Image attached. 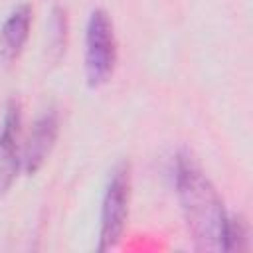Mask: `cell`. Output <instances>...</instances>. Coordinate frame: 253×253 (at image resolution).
I'll use <instances>...</instances> for the list:
<instances>
[{
  "instance_id": "6da1fadb",
  "label": "cell",
  "mask_w": 253,
  "mask_h": 253,
  "mask_svg": "<svg viewBox=\"0 0 253 253\" xmlns=\"http://www.w3.org/2000/svg\"><path fill=\"white\" fill-rule=\"evenodd\" d=\"M174 184L182 215L196 249L221 251L227 221L223 200L211 180L188 152H182L176 158Z\"/></svg>"
},
{
  "instance_id": "7a4b0ae2",
  "label": "cell",
  "mask_w": 253,
  "mask_h": 253,
  "mask_svg": "<svg viewBox=\"0 0 253 253\" xmlns=\"http://www.w3.org/2000/svg\"><path fill=\"white\" fill-rule=\"evenodd\" d=\"M117 65V38L109 14L93 10L85 28V77L89 87L105 85Z\"/></svg>"
},
{
  "instance_id": "3957f363",
  "label": "cell",
  "mask_w": 253,
  "mask_h": 253,
  "mask_svg": "<svg viewBox=\"0 0 253 253\" xmlns=\"http://www.w3.org/2000/svg\"><path fill=\"white\" fill-rule=\"evenodd\" d=\"M130 202V168L121 162L113 168L109 182L105 186L101 202V225H99V251H107L119 243L123 237Z\"/></svg>"
},
{
  "instance_id": "277c9868",
  "label": "cell",
  "mask_w": 253,
  "mask_h": 253,
  "mask_svg": "<svg viewBox=\"0 0 253 253\" xmlns=\"http://www.w3.org/2000/svg\"><path fill=\"white\" fill-rule=\"evenodd\" d=\"M20 134H22V111L16 101H10L0 128V196L8 192L22 166Z\"/></svg>"
},
{
  "instance_id": "5b68a950",
  "label": "cell",
  "mask_w": 253,
  "mask_h": 253,
  "mask_svg": "<svg viewBox=\"0 0 253 253\" xmlns=\"http://www.w3.org/2000/svg\"><path fill=\"white\" fill-rule=\"evenodd\" d=\"M57 134H59V115L55 109H49L36 119L26 138L22 150V168L26 170V174L32 176L45 164L47 156L55 146Z\"/></svg>"
},
{
  "instance_id": "8992f818",
  "label": "cell",
  "mask_w": 253,
  "mask_h": 253,
  "mask_svg": "<svg viewBox=\"0 0 253 253\" xmlns=\"http://www.w3.org/2000/svg\"><path fill=\"white\" fill-rule=\"evenodd\" d=\"M32 6L20 4L10 12L0 28V59L10 63L20 57L32 28Z\"/></svg>"
},
{
  "instance_id": "52a82bcc",
  "label": "cell",
  "mask_w": 253,
  "mask_h": 253,
  "mask_svg": "<svg viewBox=\"0 0 253 253\" xmlns=\"http://www.w3.org/2000/svg\"><path fill=\"white\" fill-rule=\"evenodd\" d=\"M249 247V229L241 215H227L225 229H223V243L221 251H247Z\"/></svg>"
},
{
  "instance_id": "ba28073f",
  "label": "cell",
  "mask_w": 253,
  "mask_h": 253,
  "mask_svg": "<svg viewBox=\"0 0 253 253\" xmlns=\"http://www.w3.org/2000/svg\"><path fill=\"white\" fill-rule=\"evenodd\" d=\"M49 43L51 49L57 51V55L65 49V36H67V20H65V12L61 8H55L51 14V22H49Z\"/></svg>"
}]
</instances>
